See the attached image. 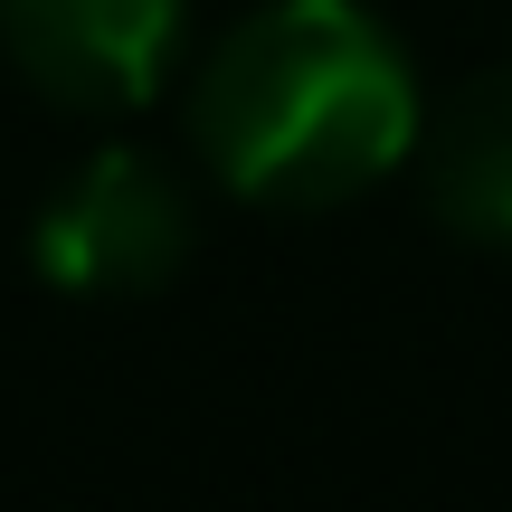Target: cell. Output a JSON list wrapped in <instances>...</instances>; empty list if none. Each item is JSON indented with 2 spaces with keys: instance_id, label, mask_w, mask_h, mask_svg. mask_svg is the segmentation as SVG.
<instances>
[{
  "instance_id": "277c9868",
  "label": "cell",
  "mask_w": 512,
  "mask_h": 512,
  "mask_svg": "<svg viewBox=\"0 0 512 512\" xmlns=\"http://www.w3.org/2000/svg\"><path fill=\"white\" fill-rule=\"evenodd\" d=\"M427 209L456 238L512 247V67L475 76L427 133Z\"/></svg>"
},
{
  "instance_id": "7a4b0ae2",
  "label": "cell",
  "mask_w": 512,
  "mask_h": 512,
  "mask_svg": "<svg viewBox=\"0 0 512 512\" xmlns=\"http://www.w3.org/2000/svg\"><path fill=\"white\" fill-rule=\"evenodd\" d=\"M38 275L67 294H152L190 256V209L162 162L143 152H95L29 228Z\"/></svg>"
},
{
  "instance_id": "6da1fadb",
  "label": "cell",
  "mask_w": 512,
  "mask_h": 512,
  "mask_svg": "<svg viewBox=\"0 0 512 512\" xmlns=\"http://www.w3.org/2000/svg\"><path fill=\"white\" fill-rule=\"evenodd\" d=\"M200 152L228 190L323 209L370 190L418 143L408 67L351 0H285L247 19L200 76Z\"/></svg>"
},
{
  "instance_id": "3957f363",
  "label": "cell",
  "mask_w": 512,
  "mask_h": 512,
  "mask_svg": "<svg viewBox=\"0 0 512 512\" xmlns=\"http://www.w3.org/2000/svg\"><path fill=\"white\" fill-rule=\"evenodd\" d=\"M0 38L57 105H143L171 67L181 0H0Z\"/></svg>"
}]
</instances>
